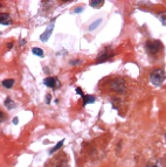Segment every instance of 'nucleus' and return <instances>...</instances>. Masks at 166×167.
<instances>
[{
    "label": "nucleus",
    "instance_id": "f257e3e1",
    "mask_svg": "<svg viewBox=\"0 0 166 167\" xmlns=\"http://www.w3.org/2000/svg\"><path fill=\"white\" fill-rule=\"evenodd\" d=\"M150 81L154 85H160L165 81V71L163 69H154L150 74Z\"/></svg>",
    "mask_w": 166,
    "mask_h": 167
},
{
    "label": "nucleus",
    "instance_id": "f03ea898",
    "mask_svg": "<svg viewBox=\"0 0 166 167\" xmlns=\"http://www.w3.org/2000/svg\"><path fill=\"white\" fill-rule=\"evenodd\" d=\"M111 89L113 91H117V93H125V82L123 78H115V80L111 82Z\"/></svg>",
    "mask_w": 166,
    "mask_h": 167
},
{
    "label": "nucleus",
    "instance_id": "7ed1b4c3",
    "mask_svg": "<svg viewBox=\"0 0 166 167\" xmlns=\"http://www.w3.org/2000/svg\"><path fill=\"white\" fill-rule=\"evenodd\" d=\"M163 48L160 41H147L146 43V50L150 54H157Z\"/></svg>",
    "mask_w": 166,
    "mask_h": 167
},
{
    "label": "nucleus",
    "instance_id": "20e7f679",
    "mask_svg": "<svg viewBox=\"0 0 166 167\" xmlns=\"http://www.w3.org/2000/svg\"><path fill=\"white\" fill-rule=\"evenodd\" d=\"M43 83L49 88H59L61 85V83L56 77H47V78H45Z\"/></svg>",
    "mask_w": 166,
    "mask_h": 167
},
{
    "label": "nucleus",
    "instance_id": "39448f33",
    "mask_svg": "<svg viewBox=\"0 0 166 167\" xmlns=\"http://www.w3.org/2000/svg\"><path fill=\"white\" fill-rule=\"evenodd\" d=\"M52 32H53V24L49 26V28L47 29V31H45L43 32V34H41L40 36V40L43 41V42H46V41H48V39H49V36L52 35Z\"/></svg>",
    "mask_w": 166,
    "mask_h": 167
},
{
    "label": "nucleus",
    "instance_id": "423d86ee",
    "mask_svg": "<svg viewBox=\"0 0 166 167\" xmlns=\"http://www.w3.org/2000/svg\"><path fill=\"white\" fill-rule=\"evenodd\" d=\"M0 24L1 25H11L12 24V19L7 13L0 14Z\"/></svg>",
    "mask_w": 166,
    "mask_h": 167
},
{
    "label": "nucleus",
    "instance_id": "0eeeda50",
    "mask_svg": "<svg viewBox=\"0 0 166 167\" xmlns=\"http://www.w3.org/2000/svg\"><path fill=\"white\" fill-rule=\"evenodd\" d=\"M111 55H113L111 52L104 50V52H102V53L100 54V56L97 57V62H104V61L109 60V59L111 57Z\"/></svg>",
    "mask_w": 166,
    "mask_h": 167
},
{
    "label": "nucleus",
    "instance_id": "6e6552de",
    "mask_svg": "<svg viewBox=\"0 0 166 167\" xmlns=\"http://www.w3.org/2000/svg\"><path fill=\"white\" fill-rule=\"evenodd\" d=\"M2 85L7 89H11L14 85V80L13 78H9V80H4L2 81Z\"/></svg>",
    "mask_w": 166,
    "mask_h": 167
},
{
    "label": "nucleus",
    "instance_id": "1a4fd4ad",
    "mask_svg": "<svg viewBox=\"0 0 166 167\" xmlns=\"http://www.w3.org/2000/svg\"><path fill=\"white\" fill-rule=\"evenodd\" d=\"M94 102H95V97L94 96H90V95L83 96V103L84 104H89V103H94Z\"/></svg>",
    "mask_w": 166,
    "mask_h": 167
},
{
    "label": "nucleus",
    "instance_id": "9d476101",
    "mask_svg": "<svg viewBox=\"0 0 166 167\" xmlns=\"http://www.w3.org/2000/svg\"><path fill=\"white\" fill-rule=\"evenodd\" d=\"M63 143H65V140H60V141H59V143H57V144H56V145H55V146H54L53 148L49 151V153L53 154L55 151H57L59 148H61V147H62V145H63Z\"/></svg>",
    "mask_w": 166,
    "mask_h": 167
},
{
    "label": "nucleus",
    "instance_id": "9b49d317",
    "mask_svg": "<svg viewBox=\"0 0 166 167\" xmlns=\"http://www.w3.org/2000/svg\"><path fill=\"white\" fill-rule=\"evenodd\" d=\"M101 22H102V19H98V20H96L95 22H93V24L89 26V31H94V29H96L97 27L100 26Z\"/></svg>",
    "mask_w": 166,
    "mask_h": 167
},
{
    "label": "nucleus",
    "instance_id": "f8f14e48",
    "mask_svg": "<svg viewBox=\"0 0 166 167\" xmlns=\"http://www.w3.org/2000/svg\"><path fill=\"white\" fill-rule=\"evenodd\" d=\"M32 52H33V54H35V55H38V56H40V57H43V50L41 49V48H33L32 49Z\"/></svg>",
    "mask_w": 166,
    "mask_h": 167
},
{
    "label": "nucleus",
    "instance_id": "ddd939ff",
    "mask_svg": "<svg viewBox=\"0 0 166 167\" xmlns=\"http://www.w3.org/2000/svg\"><path fill=\"white\" fill-rule=\"evenodd\" d=\"M5 105H6V107H8V109H13V107H15L14 102L11 100V98H7V100H5Z\"/></svg>",
    "mask_w": 166,
    "mask_h": 167
},
{
    "label": "nucleus",
    "instance_id": "4468645a",
    "mask_svg": "<svg viewBox=\"0 0 166 167\" xmlns=\"http://www.w3.org/2000/svg\"><path fill=\"white\" fill-rule=\"evenodd\" d=\"M100 5H103L102 0H93V1H90V6L91 7H98Z\"/></svg>",
    "mask_w": 166,
    "mask_h": 167
},
{
    "label": "nucleus",
    "instance_id": "2eb2a0df",
    "mask_svg": "<svg viewBox=\"0 0 166 167\" xmlns=\"http://www.w3.org/2000/svg\"><path fill=\"white\" fill-rule=\"evenodd\" d=\"M4 120H5V114L0 111V122H4Z\"/></svg>",
    "mask_w": 166,
    "mask_h": 167
},
{
    "label": "nucleus",
    "instance_id": "dca6fc26",
    "mask_svg": "<svg viewBox=\"0 0 166 167\" xmlns=\"http://www.w3.org/2000/svg\"><path fill=\"white\" fill-rule=\"evenodd\" d=\"M82 11H83V8H82V7H79V8H76L74 12H75V13H80V12H82Z\"/></svg>",
    "mask_w": 166,
    "mask_h": 167
},
{
    "label": "nucleus",
    "instance_id": "f3484780",
    "mask_svg": "<svg viewBox=\"0 0 166 167\" xmlns=\"http://www.w3.org/2000/svg\"><path fill=\"white\" fill-rule=\"evenodd\" d=\"M13 123H14V124H17V123H18V118H14V119H13Z\"/></svg>",
    "mask_w": 166,
    "mask_h": 167
},
{
    "label": "nucleus",
    "instance_id": "a211bd4d",
    "mask_svg": "<svg viewBox=\"0 0 166 167\" xmlns=\"http://www.w3.org/2000/svg\"><path fill=\"white\" fill-rule=\"evenodd\" d=\"M165 139H166V133H165Z\"/></svg>",
    "mask_w": 166,
    "mask_h": 167
}]
</instances>
